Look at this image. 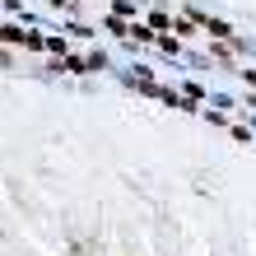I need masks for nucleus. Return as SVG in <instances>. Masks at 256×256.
<instances>
[{"mask_svg":"<svg viewBox=\"0 0 256 256\" xmlns=\"http://www.w3.org/2000/svg\"><path fill=\"white\" fill-rule=\"evenodd\" d=\"M0 42H10V47H28V52H66V42L61 38H47V33H24V28H10V24H0Z\"/></svg>","mask_w":256,"mask_h":256,"instance_id":"1","label":"nucleus"}]
</instances>
